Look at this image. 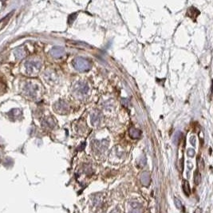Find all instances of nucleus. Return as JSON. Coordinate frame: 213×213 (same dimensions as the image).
<instances>
[{
  "label": "nucleus",
  "mask_w": 213,
  "mask_h": 213,
  "mask_svg": "<svg viewBox=\"0 0 213 213\" xmlns=\"http://www.w3.org/2000/svg\"><path fill=\"white\" fill-rule=\"evenodd\" d=\"M72 65L75 70L81 72L89 71L92 67L90 61L82 57L75 58L72 61Z\"/></svg>",
  "instance_id": "obj_1"
},
{
  "label": "nucleus",
  "mask_w": 213,
  "mask_h": 213,
  "mask_svg": "<svg viewBox=\"0 0 213 213\" xmlns=\"http://www.w3.org/2000/svg\"><path fill=\"white\" fill-rule=\"evenodd\" d=\"M75 89H76L77 93L85 94V93H86L89 91V86L88 85L84 83V82H78L75 86Z\"/></svg>",
  "instance_id": "obj_2"
},
{
  "label": "nucleus",
  "mask_w": 213,
  "mask_h": 213,
  "mask_svg": "<svg viewBox=\"0 0 213 213\" xmlns=\"http://www.w3.org/2000/svg\"><path fill=\"white\" fill-rule=\"evenodd\" d=\"M129 136L133 139H138L141 136V131L135 127H131L129 129Z\"/></svg>",
  "instance_id": "obj_3"
},
{
  "label": "nucleus",
  "mask_w": 213,
  "mask_h": 213,
  "mask_svg": "<svg viewBox=\"0 0 213 213\" xmlns=\"http://www.w3.org/2000/svg\"><path fill=\"white\" fill-rule=\"evenodd\" d=\"M199 14V11L194 7H191L188 10V11H187V15H188V17L193 18V19H196Z\"/></svg>",
  "instance_id": "obj_4"
},
{
  "label": "nucleus",
  "mask_w": 213,
  "mask_h": 213,
  "mask_svg": "<svg viewBox=\"0 0 213 213\" xmlns=\"http://www.w3.org/2000/svg\"><path fill=\"white\" fill-rule=\"evenodd\" d=\"M141 181L144 186H148L150 184V175L149 172H143L141 177Z\"/></svg>",
  "instance_id": "obj_5"
},
{
  "label": "nucleus",
  "mask_w": 213,
  "mask_h": 213,
  "mask_svg": "<svg viewBox=\"0 0 213 213\" xmlns=\"http://www.w3.org/2000/svg\"><path fill=\"white\" fill-rule=\"evenodd\" d=\"M101 119H102V114H100L99 112H94L91 115V122L93 123V125L98 124Z\"/></svg>",
  "instance_id": "obj_6"
},
{
  "label": "nucleus",
  "mask_w": 213,
  "mask_h": 213,
  "mask_svg": "<svg viewBox=\"0 0 213 213\" xmlns=\"http://www.w3.org/2000/svg\"><path fill=\"white\" fill-rule=\"evenodd\" d=\"M52 55L55 57H61L64 55V49L61 47H55L52 50Z\"/></svg>",
  "instance_id": "obj_7"
},
{
  "label": "nucleus",
  "mask_w": 213,
  "mask_h": 213,
  "mask_svg": "<svg viewBox=\"0 0 213 213\" xmlns=\"http://www.w3.org/2000/svg\"><path fill=\"white\" fill-rule=\"evenodd\" d=\"M93 147H94V149L102 151V150L105 149L107 146L105 147V144L104 143H102V141H95V142L93 143Z\"/></svg>",
  "instance_id": "obj_8"
},
{
  "label": "nucleus",
  "mask_w": 213,
  "mask_h": 213,
  "mask_svg": "<svg viewBox=\"0 0 213 213\" xmlns=\"http://www.w3.org/2000/svg\"><path fill=\"white\" fill-rule=\"evenodd\" d=\"M12 14H13V12H11V13L9 14V15H7V17H5L4 18H2V20L0 21V30H1L2 28L4 27L5 25H6V24L8 23V21H9L10 18H11V16L12 15Z\"/></svg>",
  "instance_id": "obj_9"
},
{
  "label": "nucleus",
  "mask_w": 213,
  "mask_h": 213,
  "mask_svg": "<svg viewBox=\"0 0 213 213\" xmlns=\"http://www.w3.org/2000/svg\"><path fill=\"white\" fill-rule=\"evenodd\" d=\"M183 191L185 193L186 196H189L190 194V188H189V184L186 180H184V184H183Z\"/></svg>",
  "instance_id": "obj_10"
},
{
  "label": "nucleus",
  "mask_w": 213,
  "mask_h": 213,
  "mask_svg": "<svg viewBox=\"0 0 213 213\" xmlns=\"http://www.w3.org/2000/svg\"><path fill=\"white\" fill-rule=\"evenodd\" d=\"M201 181V176L200 173L199 172V171H196L195 175H194V182L196 184H199Z\"/></svg>",
  "instance_id": "obj_11"
},
{
  "label": "nucleus",
  "mask_w": 213,
  "mask_h": 213,
  "mask_svg": "<svg viewBox=\"0 0 213 213\" xmlns=\"http://www.w3.org/2000/svg\"><path fill=\"white\" fill-rule=\"evenodd\" d=\"M130 205H131L132 208L135 209L136 211H139V210L141 208V207H142V205H141V204H139L138 202L135 201L131 202V203H130Z\"/></svg>",
  "instance_id": "obj_12"
},
{
  "label": "nucleus",
  "mask_w": 213,
  "mask_h": 213,
  "mask_svg": "<svg viewBox=\"0 0 213 213\" xmlns=\"http://www.w3.org/2000/svg\"><path fill=\"white\" fill-rule=\"evenodd\" d=\"M181 135L182 134L180 133H179V132L175 134L174 137H173V142H174V144H176V145H178V143L180 142V138H181Z\"/></svg>",
  "instance_id": "obj_13"
},
{
  "label": "nucleus",
  "mask_w": 213,
  "mask_h": 213,
  "mask_svg": "<svg viewBox=\"0 0 213 213\" xmlns=\"http://www.w3.org/2000/svg\"><path fill=\"white\" fill-rule=\"evenodd\" d=\"M77 13H74V14H70V15L69 16V18H68L69 24H72V23L74 22L75 19H76V18H77Z\"/></svg>",
  "instance_id": "obj_14"
},
{
  "label": "nucleus",
  "mask_w": 213,
  "mask_h": 213,
  "mask_svg": "<svg viewBox=\"0 0 213 213\" xmlns=\"http://www.w3.org/2000/svg\"><path fill=\"white\" fill-rule=\"evenodd\" d=\"M174 202H175V204H176V206H177V208L178 209H183V204H181V202L180 201V199H178L177 198H175L174 199Z\"/></svg>",
  "instance_id": "obj_15"
},
{
  "label": "nucleus",
  "mask_w": 213,
  "mask_h": 213,
  "mask_svg": "<svg viewBox=\"0 0 213 213\" xmlns=\"http://www.w3.org/2000/svg\"><path fill=\"white\" fill-rule=\"evenodd\" d=\"M187 153H188V155L190 156V157H193V156H195V151H194V149H189L188 150Z\"/></svg>",
  "instance_id": "obj_16"
},
{
  "label": "nucleus",
  "mask_w": 213,
  "mask_h": 213,
  "mask_svg": "<svg viewBox=\"0 0 213 213\" xmlns=\"http://www.w3.org/2000/svg\"><path fill=\"white\" fill-rule=\"evenodd\" d=\"M198 164H199V167H200L201 169L204 168V161L202 159H200V161H199V159L198 158Z\"/></svg>",
  "instance_id": "obj_17"
},
{
  "label": "nucleus",
  "mask_w": 213,
  "mask_h": 213,
  "mask_svg": "<svg viewBox=\"0 0 213 213\" xmlns=\"http://www.w3.org/2000/svg\"><path fill=\"white\" fill-rule=\"evenodd\" d=\"M190 142L193 145H195V144H196V137L195 136H192V137H191Z\"/></svg>",
  "instance_id": "obj_18"
}]
</instances>
